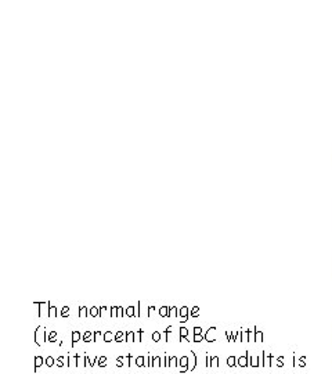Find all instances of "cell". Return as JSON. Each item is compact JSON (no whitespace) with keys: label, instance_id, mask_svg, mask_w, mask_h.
<instances>
[{"label":"cell","instance_id":"1","mask_svg":"<svg viewBox=\"0 0 332 374\" xmlns=\"http://www.w3.org/2000/svg\"><path fill=\"white\" fill-rule=\"evenodd\" d=\"M188 364H190V362H188V357H181V358H180V361H179V366L181 368L180 373L184 374L188 372V369H190V368H188Z\"/></svg>","mask_w":332,"mask_h":374},{"label":"cell","instance_id":"2","mask_svg":"<svg viewBox=\"0 0 332 374\" xmlns=\"http://www.w3.org/2000/svg\"><path fill=\"white\" fill-rule=\"evenodd\" d=\"M43 365H45V358H42V357L36 355V357H35V368H33V372L36 373V372H38V369H39L40 366H43Z\"/></svg>","mask_w":332,"mask_h":374},{"label":"cell","instance_id":"3","mask_svg":"<svg viewBox=\"0 0 332 374\" xmlns=\"http://www.w3.org/2000/svg\"><path fill=\"white\" fill-rule=\"evenodd\" d=\"M80 340H81V333H80L78 330H74V331H73V344H71V347L74 348L75 344H77Z\"/></svg>","mask_w":332,"mask_h":374},{"label":"cell","instance_id":"4","mask_svg":"<svg viewBox=\"0 0 332 374\" xmlns=\"http://www.w3.org/2000/svg\"><path fill=\"white\" fill-rule=\"evenodd\" d=\"M91 336H93V333H91L90 330H87V331L83 334V343H86V344H87V343H93V337H91Z\"/></svg>","mask_w":332,"mask_h":374},{"label":"cell","instance_id":"5","mask_svg":"<svg viewBox=\"0 0 332 374\" xmlns=\"http://www.w3.org/2000/svg\"><path fill=\"white\" fill-rule=\"evenodd\" d=\"M183 340H188V329H186V327L180 329V343Z\"/></svg>","mask_w":332,"mask_h":374},{"label":"cell","instance_id":"6","mask_svg":"<svg viewBox=\"0 0 332 374\" xmlns=\"http://www.w3.org/2000/svg\"><path fill=\"white\" fill-rule=\"evenodd\" d=\"M125 343V333L122 330H119L116 334H115V343Z\"/></svg>","mask_w":332,"mask_h":374},{"label":"cell","instance_id":"7","mask_svg":"<svg viewBox=\"0 0 332 374\" xmlns=\"http://www.w3.org/2000/svg\"><path fill=\"white\" fill-rule=\"evenodd\" d=\"M115 341V337H114V334L111 333V331H105L104 333V343H111V341Z\"/></svg>","mask_w":332,"mask_h":374},{"label":"cell","instance_id":"8","mask_svg":"<svg viewBox=\"0 0 332 374\" xmlns=\"http://www.w3.org/2000/svg\"><path fill=\"white\" fill-rule=\"evenodd\" d=\"M135 337H136V333H133V331H128V333L125 334V343H130L132 338H133V341H135Z\"/></svg>","mask_w":332,"mask_h":374},{"label":"cell","instance_id":"9","mask_svg":"<svg viewBox=\"0 0 332 374\" xmlns=\"http://www.w3.org/2000/svg\"><path fill=\"white\" fill-rule=\"evenodd\" d=\"M54 364H56V361H54L53 357H47V358L45 359V365H46L47 368H53Z\"/></svg>","mask_w":332,"mask_h":374},{"label":"cell","instance_id":"10","mask_svg":"<svg viewBox=\"0 0 332 374\" xmlns=\"http://www.w3.org/2000/svg\"><path fill=\"white\" fill-rule=\"evenodd\" d=\"M56 337H57V331H52L47 336V343H56Z\"/></svg>","mask_w":332,"mask_h":374},{"label":"cell","instance_id":"11","mask_svg":"<svg viewBox=\"0 0 332 374\" xmlns=\"http://www.w3.org/2000/svg\"><path fill=\"white\" fill-rule=\"evenodd\" d=\"M136 366H137V368H143V366H146V365H144V357H137V358H136Z\"/></svg>","mask_w":332,"mask_h":374},{"label":"cell","instance_id":"12","mask_svg":"<svg viewBox=\"0 0 332 374\" xmlns=\"http://www.w3.org/2000/svg\"><path fill=\"white\" fill-rule=\"evenodd\" d=\"M84 368H91L93 366V362L90 361V358L87 357V354H84V364H83Z\"/></svg>","mask_w":332,"mask_h":374},{"label":"cell","instance_id":"13","mask_svg":"<svg viewBox=\"0 0 332 374\" xmlns=\"http://www.w3.org/2000/svg\"><path fill=\"white\" fill-rule=\"evenodd\" d=\"M219 366V358L218 357H212L211 358V368H218Z\"/></svg>","mask_w":332,"mask_h":374},{"label":"cell","instance_id":"14","mask_svg":"<svg viewBox=\"0 0 332 374\" xmlns=\"http://www.w3.org/2000/svg\"><path fill=\"white\" fill-rule=\"evenodd\" d=\"M105 362H107V358H105V357H100V358H98V364H97V365H98L100 368H105V366H107V364H105Z\"/></svg>","mask_w":332,"mask_h":374},{"label":"cell","instance_id":"15","mask_svg":"<svg viewBox=\"0 0 332 374\" xmlns=\"http://www.w3.org/2000/svg\"><path fill=\"white\" fill-rule=\"evenodd\" d=\"M160 315L163 316V317H169L170 316V313H169V308H166V306H164V308H161V311H160Z\"/></svg>","mask_w":332,"mask_h":374},{"label":"cell","instance_id":"16","mask_svg":"<svg viewBox=\"0 0 332 374\" xmlns=\"http://www.w3.org/2000/svg\"><path fill=\"white\" fill-rule=\"evenodd\" d=\"M40 330V327H36V330L33 331V341H35V344L38 345V347H40V343L38 341V331Z\"/></svg>","mask_w":332,"mask_h":374},{"label":"cell","instance_id":"17","mask_svg":"<svg viewBox=\"0 0 332 374\" xmlns=\"http://www.w3.org/2000/svg\"><path fill=\"white\" fill-rule=\"evenodd\" d=\"M153 341H156V343H160L161 341V333L160 331L153 333Z\"/></svg>","mask_w":332,"mask_h":374},{"label":"cell","instance_id":"18","mask_svg":"<svg viewBox=\"0 0 332 374\" xmlns=\"http://www.w3.org/2000/svg\"><path fill=\"white\" fill-rule=\"evenodd\" d=\"M158 366V368H164V364H161V358L160 357H156L154 358V368Z\"/></svg>","mask_w":332,"mask_h":374},{"label":"cell","instance_id":"19","mask_svg":"<svg viewBox=\"0 0 332 374\" xmlns=\"http://www.w3.org/2000/svg\"><path fill=\"white\" fill-rule=\"evenodd\" d=\"M177 358L176 357H170V361H169V368H176L177 366Z\"/></svg>","mask_w":332,"mask_h":374},{"label":"cell","instance_id":"20","mask_svg":"<svg viewBox=\"0 0 332 374\" xmlns=\"http://www.w3.org/2000/svg\"><path fill=\"white\" fill-rule=\"evenodd\" d=\"M103 334H101V331L100 330H97L96 333H94V336H93V343H97L98 341V338L101 337Z\"/></svg>","mask_w":332,"mask_h":374},{"label":"cell","instance_id":"21","mask_svg":"<svg viewBox=\"0 0 332 374\" xmlns=\"http://www.w3.org/2000/svg\"><path fill=\"white\" fill-rule=\"evenodd\" d=\"M126 315H128L129 317H133V316H135V308H133V306L128 308V311H126Z\"/></svg>","mask_w":332,"mask_h":374},{"label":"cell","instance_id":"22","mask_svg":"<svg viewBox=\"0 0 332 374\" xmlns=\"http://www.w3.org/2000/svg\"><path fill=\"white\" fill-rule=\"evenodd\" d=\"M63 361H64V357H60V358L57 359V362H56V365H57L59 368H64V364H63Z\"/></svg>","mask_w":332,"mask_h":374},{"label":"cell","instance_id":"23","mask_svg":"<svg viewBox=\"0 0 332 374\" xmlns=\"http://www.w3.org/2000/svg\"><path fill=\"white\" fill-rule=\"evenodd\" d=\"M90 315H91L93 317L98 316V309H97V308H91V309H90Z\"/></svg>","mask_w":332,"mask_h":374},{"label":"cell","instance_id":"24","mask_svg":"<svg viewBox=\"0 0 332 374\" xmlns=\"http://www.w3.org/2000/svg\"><path fill=\"white\" fill-rule=\"evenodd\" d=\"M194 336H202V329L201 327H194Z\"/></svg>","mask_w":332,"mask_h":374},{"label":"cell","instance_id":"25","mask_svg":"<svg viewBox=\"0 0 332 374\" xmlns=\"http://www.w3.org/2000/svg\"><path fill=\"white\" fill-rule=\"evenodd\" d=\"M54 313H57V312H56V308H54V306H50V309H49V317H53Z\"/></svg>","mask_w":332,"mask_h":374},{"label":"cell","instance_id":"26","mask_svg":"<svg viewBox=\"0 0 332 374\" xmlns=\"http://www.w3.org/2000/svg\"><path fill=\"white\" fill-rule=\"evenodd\" d=\"M202 340H204V337H202V336H194V343L199 344V343H202Z\"/></svg>","mask_w":332,"mask_h":374},{"label":"cell","instance_id":"27","mask_svg":"<svg viewBox=\"0 0 332 374\" xmlns=\"http://www.w3.org/2000/svg\"><path fill=\"white\" fill-rule=\"evenodd\" d=\"M126 358H128V361H129V368H132V366H133V362H132V354H129Z\"/></svg>","mask_w":332,"mask_h":374},{"label":"cell","instance_id":"28","mask_svg":"<svg viewBox=\"0 0 332 374\" xmlns=\"http://www.w3.org/2000/svg\"><path fill=\"white\" fill-rule=\"evenodd\" d=\"M234 362H236V359H234V358H229V359H227L229 366H233V365H234Z\"/></svg>","mask_w":332,"mask_h":374},{"label":"cell","instance_id":"29","mask_svg":"<svg viewBox=\"0 0 332 374\" xmlns=\"http://www.w3.org/2000/svg\"><path fill=\"white\" fill-rule=\"evenodd\" d=\"M80 316H81V317H83V316H86V308H84V306H82V308H81V311H80Z\"/></svg>","mask_w":332,"mask_h":374},{"label":"cell","instance_id":"30","mask_svg":"<svg viewBox=\"0 0 332 374\" xmlns=\"http://www.w3.org/2000/svg\"><path fill=\"white\" fill-rule=\"evenodd\" d=\"M67 316H68V306H66L63 311V317H67Z\"/></svg>","mask_w":332,"mask_h":374},{"label":"cell","instance_id":"31","mask_svg":"<svg viewBox=\"0 0 332 374\" xmlns=\"http://www.w3.org/2000/svg\"><path fill=\"white\" fill-rule=\"evenodd\" d=\"M169 361H170V357H165V361H164L165 368H169Z\"/></svg>","mask_w":332,"mask_h":374},{"label":"cell","instance_id":"32","mask_svg":"<svg viewBox=\"0 0 332 374\" xmlns=\"http://www.w3.org/2000/svg\"><path fill=\"white\" fill-rule=\"evenodd\" d=\"M170 331H172V327H167V329H166V330H165L166 343H167V341H169V340H167V336H169V334H170Z\"/></svg>","mask_w":332,"mask_h":374},{"label":"cell","instance_id":"33","mask_svg":"<svg viewBox=\"0 0 332 374\" xmlns=\"http://www.w3.org/2000/svg\"><path fill=\"white\" fill-rule=\"evenodd\" d=\"M198 315V308L195 306L194 309H193V312H191V316H197Z\"/></svg>","mask_w":332,"mask_h":374},{"label":"cell","instance_id":"34","mask_svg":"<svg viewBox=\"0 0 332 374\" xmlns=\"http://www.w3.org/2000/svg\"><path fill=\"white\" fill-rule=\"evenodd\" d=\"M116 309H118V308H112V312H111V316H112V317L116 316Z\"/></svg>","mask_w":332,"mask_h":374},{"label":"cell","instance_id":"35","mask_svg":"<svg viewBox=\"0 0 332 374\" xmlns=\"http://www.w3.org/2000/svg\"><path fill=\"white\" fill-rule=\"evenodd\" d=\"M123 359H125V357H123V355H122V357H118V358H116V362H118V364H121V362H123Z\"/></svg>","mask_w":332,"mask_h":374},{"label":"cell","instance_id":"36","mask_svg":"<svg viewBox=\"0 0 332 374\" xmlns=\"http://www.w3.org/2000/svg\"><path fill=\"white\" fill-rule=\"evenodd\" d=\"M118 315H119V316H123V311H122V308L118 309Z\"/></svg>","mask_w":332,"mask_h":374},{"label":"cell","instance_id":"37","mask_svg":"<svg viewBox=\"0 0 332 374\" xmlns=\"http://www.w3.org/2000/svg\"><path fill=\"white\" fill-rule=\"evenodd\" d=\"M75 362H77V366H78V362H80V355H75Z\"/></svg>","mask_w":332,"mask_h":374}]
</instances>
